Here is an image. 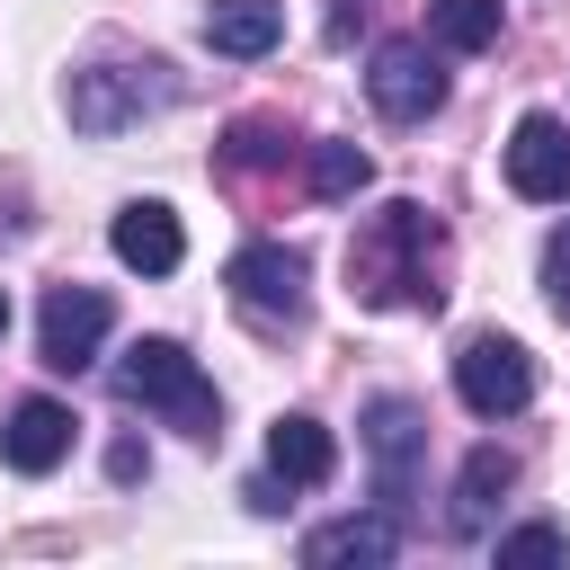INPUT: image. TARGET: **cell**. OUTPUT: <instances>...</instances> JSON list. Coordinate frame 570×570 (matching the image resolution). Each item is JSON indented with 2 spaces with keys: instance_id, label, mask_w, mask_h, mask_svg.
<instances>
[{
  "instance_id": "cell-1",
  "label": "cell",
  "mask_w": 570,
  "mask_h": 570,
  "mask_svg": "<svg viewBox=\"0 0 570 570\" xmlns=\"http://www.w3.org/2000/svg\"><path fill=\"white\" fill-rule=\"evenodd\" d=\"M347 294L365 312H445V223L419 196H383L347 240Z\"/></svg>"
},
{
  "instance_id": "cell-2",
  "label": "cell",
  "mask_w": 570,
  "mask_h": 570,
  "mask_svg": "<svg viewBox=\"0 0 570 570\" xmlns=\"http://www.w3.org/2000/svg\"><path fill=\"white\" fill-rule=\"evenodd\" d=\"M116 401L160 419V428H178V436H196V445H223V392L178 338H134L116 356Z\"/></svg>"
},
{
  "instance_id": "cell-3",
  "label": "cell",
  "mask_w": 570,
  "mask_h": 570,
  "mask_svg": "<svg viewBox=\"0 0 570 570\" xmlns=\"http://www.w3.org/2000/svg\"><path fill=\"white\" fill-rule=\"evenodd\" d=\"M365 472H374V508L383 517H419V490H428V410L410 392H374L365 401Z\"/></svg>"
},
{
  "instance_id": "cell-4",
  "label": "cell",
  "mask_w": 570,
  "mask_h": 570,
  "mask_svg": "<svg viewBox=\"0 0 570 570\" xmlns=\"http://www.w3.org/2000/svg\"><path fill=\"white\" fill-rule=\"evenodd\" d=\"M178 107V71L160 62V53H142V62H89V71H71V125L80 134H125V125H142V116H169Z\"/></svg>"
},
{
  "instance_id": "cell-5",
  "label": "cell",
  "mask_w": 570,
  "mask_h": 570,
  "mask_svg": "<svg viewBox=\"0 0 570 570\" xmlns=\"http://www.w3.org/2000/svg\"><path fill=\"white\" fill-rule=\"evenodd\" d=\"M223 285H232V312L258 330H303V312H312V258L294 240H240Z\"/></svg>"
},
{
  "instance_id": "cell-6",
  "label": "cell",
  "mask_w": 570,
  "mask_h": 570,
  "mask_svg": "<svg viewBox=\"0 0 570 570\" xmlns=\"http://www.w3.org/2000/svg\"><path fill=\"white\" fill-rule=\"evenodd\" d=\"M534 347L525 338H508V330H472L463 347H454V392H463V410L472 419H517V410H534Z\"/></svg>"
},
{
  "instance_id": "cell-7",
  "label": "cell",
  "mask_w": 570,
  "mask_h": 570,
  "mask_svg": "<svg viewBox=\"0 0 570 570\" xmlns=\"http://www.w3.org/2000/svg\"><path fill=\"white\" fill-rule=\"evenodd\" d=\"M365 98H374L383 125H428V116L445 107V62H436V45H428V36H383L374 62H365Z\"/></svg>"
},
{
  "instance_id": "cell-8",
  "label": "cell",
  "mask_w": 570,
  "mask_h": 570,
  "mask_svg": "<svg viewBox=\"0 0 570 570\" xmlns=\"http://www.w3.org/2000/svg\"><path fill=\"white\" fill-rule=\"evenodd\" d=\"M107 330H116V303L98 285H45V303H36V356L53 374H89L107 356Z\"/></svg>"
},
{
  "instance_id": "cell-9",
  "label": "cell",
  "mask_w": 570,
  "mask_h": 570,
  "mask_svg": "<svg viewBox=\"0 0 570 570\" xmlns=\"http://www.w3.org/2000/svg\"><path fill=\"white\" fill-rule=\"evenodd\" d=\"M71 436H80L71 401L27 392V401L0 419V463H9V472H27V481H45V472H62V463H71Z\"/></svg>"
},
{
  "instance_id": "cell-10",
  "label": "cell",
  "mask_w": 570,
  "mask_h": 570,
  "mask_svg": "<svg viewBox=\"0 0 570 570\" xmlns=\"http://www.w3.org/2000/svg\"><path fill=\"white\" fill-rule=\"evenodd\" d=\"M508 187L525 196V205H570V125L561 116H517V134H508Z\"/></svg>"
},
{
  "instance_id": "cell-11",
  "label": "cell",
  "mask_w": 570,
  "mask_h": 570,
  "mask_svg": "<svg viewBox=\"0 0 570 570\" xmlns=\"http://www.w3.org/2000/svg\"><path fill=\"white\" fill-rule=\"evenodd\" d=\"M107 249H116V267H134V276H178V258H187V223H178V205L134 196V205H116Z\"/></svg>"
},
{
  "instance_id": "cell-12",
  "label": "cell",
  "mask_w": 570,
  "mask_h": 570,
  "mask_svg": "<svg viewBox=\"0 0 570 570\" xmlns=\"http://www.w3.org/2000/svg\"><path fill=\"white\" fill-rule=\"evenodd\" d=\"M303 561L312 570H383V561H401V517H383V508L330 517L303 534Z\"/></svg>"
},
{
  "instance_id": "cell-13",
  "label": "cell",
  "mask_w": 570,
  "mask_h": 570,
  "mask_svg": "<svg viewBox=\"0 0 570 570\" xmlns=\"http://www.w3.org/2000/svg\"><path fill=\"white\" fill-rule=\"evenodd\" d=\"M338 472V436L312 419V410H285L276 428H267V481L276 490H321Z\"/></svg>"
},
{
  "instance_id": "cell-14",
  "label": "cell",
  "mask_w": 570,
  "mask_h": 570,
  "mask_svg": "<svg viewBox=\"0 0 570 570\" xmlns=\"http://www.w3.org/2000/svg\"><path fill=\"white\" fill-rule=\"evenodd\" d=\"M517 490V454L508 445H472L463 454V472H454V490H445V534H481L490 517H499V499Z\"/></svg>"
},
{
  "instance_id": "cell-15",
  "label": "cell",
  "mask_w": 570,
  "mask_h": 570,
  "mask_svg": "<svg viewBox=\"0 0 570 570\" xmlns=\"http://www.w3.org/2000/svg\"><path fill=\"white\" fill-rule=\"evenodd\" d=\"M205 45L223 62H267L285 45V0H214L205 9Z\"/></svg>"
},
{
  "instance_id": "cell-16",
  "label": "cell",
  "mask_w": 570,
  "mask_h": 570,
  "mask_svg": "<svg viewBox=\"0 0 570 570\" xmlns=\"http://www.w3.org/2000/svg\"><path fill=\"white\" fill-rule=\"evenodd\" d=\"M508 27V0H428V45L436 53H490Z\"/></svg>"
},
{
  "instance_id": "cell-17",
  "label": "cell",
  "mask_w": 570,
  "mask_h": 570,
  "mask_svg": "<svg viewBox=\"0 0 570 570\" xmlns=\"http://www.w3.org/2000/svg\"><path fill=\"white\" fill-rule=\"evenodd\" d=\"M294 151H303V142H294V134H285L276 116H240V125L223 134V151H214V169H223V178H258V169H285Z\"/></svg>"
},
{
  "instance_id": "cell-18",
  "label": "cell",
  "mask_w": 570,
  "mask_h": 570,
  "mask_svg": "<svg viewBox=\"0 0 570 570\" xmlns=\"http://www.w3.org/2000/svg\"><path fill=\"white\" fill-rule=\"evenodd\" d=\"M303 178H312L321 205H347V196L374 187V160H365L356 142H303Z\"/></svg>"
},
{
  "instance_id": "cell-19",
  "label": "cell",
  "mask_w": 570,
  "mask_h": 570,
  "mask_svg": "<svg viewBox=\"0 0 570 570\" xmlns=\"http://www.w3.org/2000/svg\"><path fill=\"white\" fill-rule=\"evenodd\" d=\"M525 561H570V534H561L552 517H534V525H508V534H499V570H525Z\"/></svg>"
},
{
  "instance_id": "cell-20",
  "label": "cell",
  "mask_w": 570,
  "mask_h": 570,
  "mask_svg": "<svg viewBox=\"0 0 570 570\" xmlns=\"http://www.w3.org/2000/svg\"><path fill=\"white\" fill-rule=\"evenodd\" d=\"M543 303L570 321V223H552V240H543Z\"/></svg>"
},
{
  "instance_id": "cell-21",
  "label": "cell",
  "mask_w": 570,
  "mask_h": 570,
  "mask_svg": "<svg viewBox=\"0 0 570 570\" xmlns=\"http://www.w3.org/2000/svg\"><path fill=\"white\" fill-rule=\"evenodd\" d=\"M0 338H9V294H0Z\"/></svg>"
}]
</instances>
